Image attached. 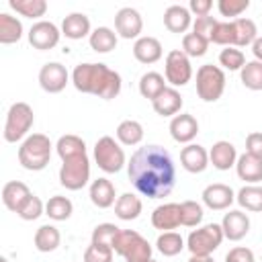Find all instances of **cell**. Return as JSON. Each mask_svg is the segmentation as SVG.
<instances>
[{
	"label": "cell",
	"instance_id": "5bb4252c",
	"mask_svg": "<svg viewBox=\"0 0 262 262\" xmlns=\"http://www.w3.org/2000/svg\"><path fill=\"white\" fill-rule=\"evenodd\" d=\"M201 196H203L205 207H209L211 211H225L235 201L233 188L227 186V184H223V182H213V184L205 186Z\"/></svg>",
	"mask_w": 262,
	"mask_h": 262
},
{
	"label": "cell",
	"instance_id": "bcb514c9",
	"mask_svg": "<svg viewBox=\"0 0 262 262\" xmlns=\"http://www.w3.org/2000/svg\"><path fill=\"white\" fill-rule=\"evenodd\" d=\"M113 248L108 246H98V244H92L86 248L84 252V262H113Z\"/></svg>",
	"mask_w": 262,
	"mask_h": 262
},
{
	"label": "cell",
	"instance_id": "c3c4849f",
	"mask_svg": "<svg viewBox=\"0 0 262 262\" xmlns=\"http://www.w3.org/2000/svg\"><path fill=\"white\" fill-rule=\"evenodd\" d=\"M225 262H256V256L246 246H235L225 254Z\"/></svg>",
	"mask_w": 262,
	"mask_h": 262
},
{
	"label": "cell",
	"instance_id": "7a4b0ae2",
	"mask_svg": "<svg viewBox=\"0 0 262 262\" xmlns=\"http://www.w3.org/2000/svg\"><path fill=\"white\" fill-rule=\"evenodd\" d=\"M55 151L61 158L59 184L68 190H80L90 180V160L86 154V143L82 137L68 133L55 143Z\"/></svg>",
	"mask_w": 262,
	"mask_h": 262
},
{
	"label": "cell",
	"instance_id": "9c48e42d",
	"mask_svg": "<svg viewBox=\"0 0 262 262\" xmlns=\"http://www.w3.org/2000/svg\"><path fill=\"white\" fill-rule=\"evenodd\" d=\"M94 162L96 166L106 172V174H115L125 166V151L123 147L115 141V137L104 135L94 143Z\"/></svg>",
	"mask_w": 262,
	"mask_h": 262
},
{
	"label": "cell",
	"instance_id": "ba28073f",
	"mask_svg": "<svg viewBox=\"0 0 262 262\" xmlns=\"http://www.w3.org/2000/svg\"><path fill=\"white\" fill-rule=\"evenodd\" d=\"M196 94L205 102H215L225 92V72L219 66L205 63L196 70Z\"/></svg>",
	"mask_w": 262,
	"mask_h": 262
},
{
	"label": "cell",
	"instance_id": "8d00e7d4",
	"mask_svg": "<svg viewBox=\"0 0 262 262\" xmlns=\"http://www.w3.org/2000/svg\"><path fill=\"white\" fill-rule=\"evenodd\" d=\"M8 6L27 18H39L47 12V2L45 0H10Z\"/></svg>",
	"mask_w": 262,
	"mask_h": 262
},
{
	"label": "cell",
	"instance_id": "ab89813d",
	"mask_svg": "<svg viewBox=\"0 0 262 262\" xmlns=\"http://www.w3.org/2000/svg\"><path fill=\"white\" fill-rule=\"evenodd\" d=\"M180 215L184 227H196L203 221V205L196 201H182L180 203Z\"/></svg>",
	"mask_w": 262,
	"mask_h": 262
},
{
	"label": "cell",
	"instance_id": "d6a6232c",
	"mask_svg": "<svg viewBox=\"0 0 262 262\" xmlns=\"http://www.w3.org/2000/svg\"><path fill=\"white\" fill-rule=\"evenodd\" d=\"M156 248H158L160 254L172 258V256H178V254L186 248V242H184L182 235L176 233V231H162V233L158 235V239H156Z\"/></svg>",
	"mask_w": 262,
	"mask_h": 262
},
{
	"label": "cell",
	"instance_id": "d590c367",
	"mask_svg": "<svg viewBox=\"0 0 262 262\" xmlns=\"http://www.w3.org/2000/svg\"><path fill=\"white\" fill-rule=\"evenodd\" d=\"M233 29H235V45L233 47H246L258 39V29L252 18H244V16L235 18Z\"/></svg>",
	"mask_w": 262,
	"mask_h": 262
},
{
	"label": "cell",
	"instance_id": "52a82bcc",
	"mask_svg": "<svg viewBox=\"0 0 262 262\" xmlns=\"http://www.w3.org/2000/svg\"><path fill=\"white\" fill-rule=\"evenodd\" d=\"M225 239L221 223H207L203 227H196L186 237V248L190 256H211L221 242Z\"/></svg>",
	"mask_w": 262,
	"mask_h": 262
},
{
	"label": "cell",
	"instance_id": "cb8c5ba5",
	"mask_svg": "<svg viewBox=\"0 0 262 262\" xmlns=\"http://www.w3.org/2000/svg\"><path fill=\"white\" fill-rule=\"evenodd\" d=\"M190 25H192V16H190V10L186 6L172 4V6L166 8V12H164V27L170 33H184L186 35Z\"/></svg>",
	"mask_w": 262,
	"mask_h": 262
},
{
	"label": "cell",
	"instance_id": "d4e9b609",
	"mask_svg": "<svg viewBox=\"0 0 262 262\" xmlns=\"http://www.w3.org/2000/svg\"><path fill=\"white\" fill-rule=\"evenodd\" d=\"M92 29H90V18L82 12H72L61 20V35H66L72 41L90 37Z\"/></svg>",
	"mask_w": 262,
	"mask_h": 262
},
{
	"label": "cell",
	"instance_id": "7402d4cb",
	"mask_svg": "<svg viewBox=\"0 0 262 262\" xmlns=\"http://www.w3.org/2000/svg\"><path fill=\"white\" fill-rule=\"evenodd\" d=\"M88 194H90L92 205L98 207V209H108V207H113L117 203V199H115L117 196L115 194V184L108 178H96V180H92Z\"/></svg>",
	"mask_w": 262,
	"mask_h": 262
},
{
	"label": "cell",
	"instance_id": "b9f144b4",
	"mask_svg": "<svg viewBox=\"0 0 262 262\" xmlns=\"http://www.w3.org/2000/svg\"><path fill=\"white\" fill-rule=\"evenodd\" d=\"M211 43L215 45H223V47H233L235 45V29H233V20H225V23H217L213 35H211Z\"/></svg>",
	"mask_w": 262,
	"mask_h": 262
},
{
	"label": "cell",
	"instance_id": "ffe728a7",
	"mask_svg": "<svg viewBox=\"0 0 262 262\" xmlns=\"http://www.w3.org/2000/svg\"><path fill=\"white\" fill-rule=\"evenodd\" d=\"M182 102L184 100H182L180 92L176 88H172V86H166L164 92H160L151 100V106L160 117H176L180 113V108H182Z\"/></svg>",
	"mask_w": 262,
	"mask_h": 262
},
{
	"label": "cell",
	"instance_id": "7bdbcfd3",
	"mask_svg": "<svg viewBox=\"0 0 262 262\" xmlns=\"http://www.w3.org/2000/svg\"><path fill=\"white\" fill-rule=\"evenodd\" d=\"M219 63H221L225 70L235 72V70H242V68L246 66V55H244V51L237 49V47H225V49H221V53H219Z\"/></svg>",
	"mask_w": 262,
	"mask_h": 262
},
{
	"label": "cell",
	"instance_id": "9a60e30c",
	"mask_svg": "<svg viewBox=\"0 0 262 262\" xmlns=\"http://www.w3.org/2000/svg\"><path fill=\"white\" fill-rule=\"evenodd\" d=\"M168 129H170V135L174 141L188 145V143H192V139L199 133V121L190 113H180V115L172 117Z\"/></svg>",
	"mask_w": 262,
	"mask_h": 262
},
{
	"label": "cell",
	"instance_id": "1f68e13d",
	"mask_svg": "<svg viewBox=\"0 0 262 262\" xmlns=\"http://www.w3.org/2000/svg\"><path fill=\"white\" fill-rule=\"evenodd\" d=\"M115 135H117L119 143H123V145H137L143 139V125L135 119H125L119 123Z\"/></svg>",
	"mask_w": 262,
	"mask_h": 262
},
{
	"label": "cell",
	"instance_id": "74e56055",
	"mask_svg": "<svg viewBox=\"0 0 262 262\" xmlns=\"http://www.w3.org/2000/svg\"><path fill=\"white\" fill-rule=\"evenodd\" d=\"M239 80L248 90H262V61H246V66L239 70Z\"/></svg>",
	"mask_w": 262,
	"mask_h": 262
},
{
	"label": "cell",
	"instance_id": "8fae6325",
	"mask_svg": "<svg viewBox=\"0 0 262 262\" xmlns=\"http://www.w3.org/2000/svg\"><path fill=\"white\" fill-rule=\"evenodd\" d=\"M68 82H70V74L66 66H61L59 61H47L39 70V86L49 94L61 92L68 86Z\"/></svg>",
	"mask_w": 262,
	"mask_h": 262
},
{
	"label": "cell",
	"instance_id": "ac0fdd59",
	"mask_svg": "<svg viewBox=\"0 0 262 262\" xmlns=\"http://www.w3.org/2000/svg\"><path fill=\"white\" fill-rule=\"evenodd\" d=\"M221 229L229 242H239L250 231V217L244 211H229L221 219Z\"/></svg>",
	"mask_w": 262,
	"mask_h": 262
},
{
	"label": "cell",
	"instance_id": "4fadbf2b",
	"mask_svg": "<svg viewBox=\"0 0 262 262\" xmlns=\"http://www.w3.org/2000/svg\"><path fill=\"white\" fill-rule=\"evenodd\" d=\"M115 31L119 37L123 39H139L141 31H143V18L141 14L131 8V6H125L121 8L117 14H115Z\"/></svg>",
	"mask_w": 262,
	"mask_h": 262
},
{
	"label": "cell",
	"instance_id": "83f0119b",
	"mask_svg": "<svg viewBox=\"0 0 262 262\" xmlns=\"http://www.w3.org/2000/svg\"><path fill=\"white\" fill-rule=\"evenodd\" d=\"M33 242H35V248H37L39 252L47 254V252H53V250L59 248V244H61V233H59V229H57L55 225H49V223H47V225H41V227L35 231Z\"/></svg>",
	"mask_w": 262,
	"mask_h": 262
},
{
	"label": "cell",
	"instance_id": "4dcf8cb0",
	"mask_svg": "<svg viewBox=\"0 0 262 262\" xmlns=\"http://www.w3.org/2000/svg\"><path fill=\"white\" fill-rule=\"evenodd\" d=\"M20 37H23V23L8 12H2L0 14V43L12 45L20 41Z\"/></svg>",
	"mask_w": 262,
	"mask_h": 262
},
{
	"label": "cell",
	"instance_id": "ee69618b",
	"mask_svg": "<svg viewBox=\"0 0 262 262\" xmlns=\"http://www.w3.org/2000/svg\"><path fill=\"white\" fill-rule=\"evenodd\" d=\"M43 213H45V205H43V201H41L37 194H31V196L23 203V207L16 211V215H18L23 221H35V219H39Z\"/></svg>",
	"mask_w": 262,
	"mask_h": 262
},
{
	"label": "cell",
	"instance_id": "f35d334b",
	"mask_svg": "<svg viewBox=\"0 0 262 262\" xmlns=\"http://www.w3.org/2000/svg\"><path fill=\"white\" fill-rule=\"evenodd\" d=\"M209 49V41L196 33H186L182 37V51L188 57H203Z\"/></svg>",
	"mask_w": 262,
	"mask_h": 262
},
{
	"label": "cell",
	"instance_id": "11a10c76",
	"mask_svg": "<svg viewBox=\"0 0 262 262\" xmlns=\"http://www.w3.org/2000/svg\"><path fill=\"white\" fill-rule=\"evenodd\" d=\"M149 262H156V260H149Z\"/></svg>",
	"mask_w": 262,
	"mask_h": 262
},
{
	"label": "cell",
	"instance_id": "db71d44e",
	"mask_svg": "<svg viewBox=\"0 0 262 262\" xmlns=\"http://www.w3.org/2000/svg\"><path fill=\"white\" fill-rule=\"evenodd\" d=\"M0 262H8V260H6V258H0Z\"/></svg>",
	"mask_w": 262,
	"mask_h": 262
},
{
	"label": "cell",
	"instance_id": "603a6c76",
	"mask_svg": "<svg viewBox=\"0 0 262 262\" xmlns=\"http://www.w3.org/2000/svg\"><path fill=\"white\" fill-rule=\"evenodd\" d=\"M31 194L33 192L29 190V186L25 182H20V180H10V182H6L2 186V203L12 213H16Z\"/></svg>",
	"mask_w": 262,
	"mask_h": 262
},
{
	"label": "cell",
	"instance_id": "484cf974",
	"mask_svg": "<svg viewBox=\"0 0 262 262\" xmlns=\"http://www.w3.org/2000/svg\"><path fill=\"white\" fill-rule=\"evenodd\" d=\"M235 172H237L239 180H246L248 184H258L262 180V160H258L250 154H242V156H237Z\"/></svg>",
	"mask_w": 262,
	"mask_h": 262
},
{
	"label": "cell",
	"instance_id": "e575fe53",
	"mask_svg": "<svg viewBox=\"0 0 262 262\" xmlns=\"http://www.w3.org/2000/svg\"><path fill=\"white\" fill-rule=\"evenodd\" d=\"M166 88V78L158 72H145L139 78V94L147 100H154L160 92H164Z\"/></svg>",
	"mask_w": 262,
	"mask_h": 262
},
{
	"label": "cell",
	"instance_id": "8992f818",
	"mask_svg": "<svg viewBox=\"0 0 262 262\" xmlns=\"http://www.w3.org/2000/svg\"><path fill=\"white\" fill-rule=\"evenodd\" d=\"M35 115L31 104L27 102H12L8 113H6V121H4V139L8 143H16L20 139L29 137V131L33 127Z\"/></svg>",
	"mask_w": 262,
	"mask_h": 262
},
{
	"label": "cell",
	"instance_id": "e0dca14e",
	"mask_svg": "<svg viewBox=\"0 0 262 262\" xmlns=\"http://www.w3.org/2000/svg\"><path fill=\"white\" fill-rule=\"evenodd\" d=\"M180 164H182V168H184L186 172H190V174H201V172H205L207 166L211 164V162H209V151H207L203 145H199V143H188V145H184L182 151H180Z\"/></svg>",
	"mask_w": 262,
	"mask_h": 262
},
{
	"label": "cell",
	"instance_id": "30bf717a",
	"mask_svg": "<svg viewBox=\"0 0 262 262\" xmlns=\"http://www.w3.org/2000/svg\"><path fill=\"white\" fill-rule=\"evenodd\" d=\"M164 78H166L168 84H172V88L186 86L192 80L190 57L182 49H172L166 55V61H164Z\"/></svg>",
	"mask_w": 262,
	"mask_h": 262
},
{
	"label": "cell",
	"instance_id": "6da1fadb",
	"mask_svg": "<svg viewBox=\"0 0 262 262\" xmlns=\"http://www.w3.org/2000/svg\"><path fill=\"white\" fill-rule=\"evenodd\" d=\"M127 174L135 190L147 199H164L176 184V166L162 145L137 147L127 164Z\"/></svg>",
	"mask_w": 262,
	"mask_h": 262
},
{
	"label": "cell",
	"instance_id": "816d5d0a",
	"mask_svg": "<svg viewBox=\"0 0 262 262\" xmlns=\"http://www.w3.org/2000/svg\"><path fill=\"white\" fill-rule=\"evenodd\" d=\"M252 53L258 61H262V37H258L254 43H252Z\"/></svg>",
	"mask_w": 262,
	"mask_h": 262
},
{
	"label": "cell",
	"instance_id": "2e32d148",
	"mask_svg": "<svg viewBox=\"0 0 262 262\" xmlns=\"http://www.w3.org/2000/svg\"><path fill=\"white\" fill-rule=\"evenodd\" d=\"M151 225L160 231H172L182 225L180 215V203H164L154 209L151 213Z\"/></svg>",
	"mask_w": 262,
	"mask_h": 262
},
{
	"label": "cell",
	"instance_id": "7dc6e473",
	"mask_svg": "<svg viewBox=\"0 0 262 262\" xmlns=\"http://www.w3.org/2000/svg\"><path fill=\"white\" fill-rule=\"evenodd\" d=\"M217 23H219V20L213 18V16H199V18L192 23V33L205 37V39L211 43V35H213V31H215Z\"/></svg>",
	"mask_w": 262,
	"mask_h": 262
},
{
	"label": "cell",
	"instance_id": "60d3db41",
	"mask_svg": "<svg viewBox=\"0 0 262 262\" xmlns=\"http://www.w3.org/2000/svg\"><path fill=\"white\" fill-rule=\"evenodd\" d=\"M119 231H121V227H117L115 223H100V225H96V227L92 229V239H90V242H92V244H98V246H108V248H113V244H115Z\"/></svg>",
	"mask_w": 262,
	"mask_h": 262
},
{
	"label": "cell",
	"instance_id": "f907efd6",
	"mask_svg": "<svg viewBox=\"0 0 262 262\" xmlns=\"http://www.w3.org/2000/svg\"><path fill=\"white\" fill-rule=\"evenodd\" d=\"M211 8H213L211 0H190V4H188V10L192 14H196V18L199 16H209Z\"/></svg>",
	"mask_w": 262,
	"mask_h": 262
},
{
	"label": "cell",
	"instance_id": "d6986e66",
	"mask_svg": "<svg viewBox=\"0 0 262 262\" xmlns=\"http://www.w3.org/2000/svg\"><path fill=\"white\" fill-rule=\"evenodd\" d=\"M209 162L213 164V168L225 172L229 168L235 166L237 162V151H235V145L231 141H225V139H219L213 143V147L209 149Z\"/></svg>",
	"mask_w": 262,
	"mask_h": 262
},
{
	"label": "cell",
	"instance_id": "f5cc1de1",
	"mask_svg": "<svg viewBox=\"0 0 262 262\" xmlns=\"http://www.w3.org/2000/svg\"><path fill=\"white\" fill-rule=\"evenodd\" d=\"M188 262H215L211 256H190Z\"/></svg>",
	"mask_w": 262,
	"mask_h": 262
},
{
	"label": "cell",
	"instance_id": "f6af8a7d",
	"mask_svg": "<svg viewBox=\"0 0 262 262\" xmlns=\"http://www.w3.org/2000/svg\"><path fill=\"white\" fill-rule=\"evenodd\" d=\"M250 8V0H219L217 2V10L221 16L227 18H239L242 12H246Z\"/></svg>",
	"mask_w": 262,
	"mask_h": 262
},
{
	"label": "cell",
	"instance_id": "5b68a950",
	"mask_svg": "<svg viewBox=\"0 0 262 262\" xmlns=\"http://www.w3.org/2000/svg\"><path fill=\"white\" fill-rule=\"evenodd\" d=\"M113 250L125 258V262H149L151 260V246L149 242L135 229H121Z\"/></svg>",
	"mask_w": 262,
	"mask_h": 262
},
{
	"label": "cell",
	"instance_id": "681fc988",
	"mask_svg": "<svg viewBox=\"0 0 262 262\" xmlns=\"http://www.w3.org/2000/svg\"><path fill=\"white\" fill-rule=\"evenodd\" d=\"M246 154L262 160V133L260 131H252L246 137Z\"/></svg>",
	"mask_w": 262,
	"mask_h": 262
},
{
	"label": "cell",
	"instance_id": "277c9868",
	"mask_svg": "<svg viewBox=\"0 0 262 262\" xmlns=\"http://www.w3.org/2000/svg\"><path fill=\"white\" fill-rule=\"evenodd\" d=\"M51 141L43 133H33L27 139H23L18 147V164L29 172H39L47 168L51 160Z\"/></svg>",
	"mask_w": 262,
	"mask_h": 262
},
{
	"label": "cell",
	"instance_id": "f1b7e54d",
	"mask_svg": "<svg viewBox=\"0 0 262 262\" xmlns=\"http://www.w3.org/2000/svg\"><path fill=\"white\" fill-rule=\"evenodd\" d=\"M90 49L96 53H108L117 47V33L108 27H96L88 37Z\"/></svg>",
	"mask_w": 262,
	"mask_h": 262
},
{
	"label": "cell",
	"instance_id": "7c38bea8",
	"mask_svg": "<svg viewBox=\"0 0 262 262\" xmlns=\"http://www.w3.org/2000/svg\"><path fill=\"white\" fill-rule=\"evenodd\" d=\"M59 37H61V31L51 20H37L29 29V43L39 51L53 49L59 43Z\"/></svg>",
	"mask_w": 262,
	"mask_h": 262
},
{
	"label": "cell",
	"instance_id": "836d02e7",
	"mask_svg": "<svg viewBox=\"0 0 262 262\" xmlns=\"http://www.w3.org/2000/svg\"><path fill=\"white\" fill-rule=\"evenodd\" d=\"M72 213H74V205L68 196L55 194L45 203V215L53 221H66L72 217Z\"/></svg>",
	"mask_w": 262,
	"mask_h": 262
},
{
	"label": "cell",
	"instance_id": "f546056e",
	"mask_svg": "<svg viewBox=\"0 0 262 262\" xmlns=\"http://www.w3.org/2000/svg\"><path fill=\"white\" fill-rule=\"evenodd\" d=\"M235 201L242 209L252 213H262V186L258 184H246L237 190Z\"/></svg>",
	"mask_w": 262,
	"mask_h": 262
},
{
	"label": "cell",
	"instance_id": "44dd1931",
	"mask_svg": "<svg viewBox=\"0 0 262 262\" xmlns=\"http://www.w3.org/2000/svg\"><path fill=\"white\" fill-rule=\"evenodd\" d=\"M162 55H164V49H162V43L156 37H149V35L139 37L133 45V57L139 63H145V66L156 63V61L162 59Z\"/></svg>",
	"mask_w": 262,
	"mask_h": 262
},
{
	"label": "cell",
	"instance_id": "3957f363",
	"mask_svg": "<svg viewBox=\"0 0 262 262\" xmlns=\"http://www.w3.org/2000/svg\"><path fill=\"white\" fill-rule=\"evenodd\" d=\"M72 84L82 94H94L102 100L119 96L123 80L119 72L111 70L106 63H78L72 72Z\"/></svg>",
	"mask_w": 262,
	"mask_h": 262
},
{
	"label": "cell",
	"instance_id": "4316f807",
	"mask_svg": "<svg viewBox=\"0 0 262 262\" xmlns=\"http://www.w3.org/2000/svg\"><path fill=\"white\" fill-rule=\"evenodd\" d=\"M143 211V203L137 194L133 192H123L121 196H117V203H115V215L123 221H133L141 215Z\"/></svg>",
	"mask_w": 262,
	"mask_h": 262
}]
</instances>
